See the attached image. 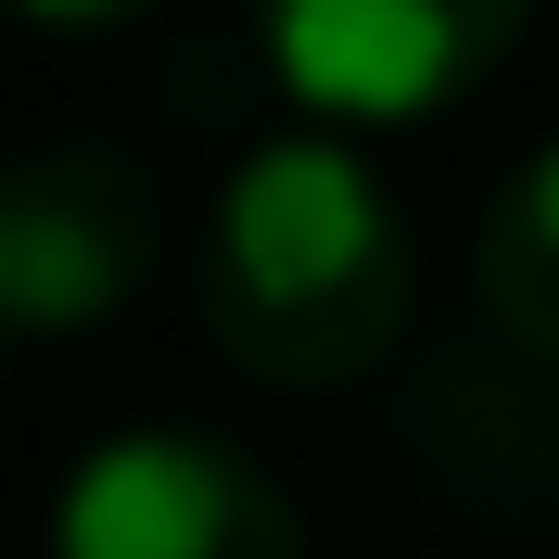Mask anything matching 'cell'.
I'll use <instances>...</instances> for the list:
<instances>
[{
	"label": "cell",
	"instance_id": "7",
	"mask_svg": "<svg viewBox=\"0 0 559 559\" xmlns=\"http://www.w3.org/2000/svg\"><path fill=\"white\" fill-rule=\"evenodd\" d=\"M0 344H13V293H0Z\"/></svg>",
	"mask_w": 559,
	"mask_h": 559
},
{
	"label": "cell",
	"instance_id": "3",
	"mask_svg": "<svg viewBox=\"0 0 559 559\" xmlns=\"http://www.w3.org/2000/svg\"><path fill=\"white\" fill-rule=\"evenodd\" d=\"M534 0H254L267 64L331 115H445L471 103Z\"/></svg>",
	"mask_w": 559,
	"mask_h": 559
},
{
	"label": "cell",
	"instance_id": "4",
	"mask_svg": "<svg viewBox=\"0 0 559 559\" xmlns=\"http://www.w3.org/2000/svg\"><path fill=\"white\" fill-rule=\"evenodd\" d=\"M166 242V191L115 153V140H51L0 178V293L13 331H90L140 293Z\"/></svg>",
	"mask_w": 559,
	"mask_h": 559
},
{
	"label": "cell",
	"instance_id": "2",
	"mask_svg": "<svg viewBox=\"0 0 559 559\" xmlns=\"http://www.w3.org/2000/svg\"><path fill=\"white\" fill-rule=\"evenodd\" d=\"M51 559H306V522L216 432H115L51 496Z\"/></svg>",
	"mask_w": 559,
	"mask_h": 559
},
{
	"label": "cell",
	"instance_id": "6",
	"mask_svg": "<svg viewBox=\"0 0 559 559\" xmlns=\"http://www.w3.org/2000/svg\"><path fill=\"white\" fill-rule=\"evenodd\" d=\"M13 13H38V26H128V13H153V0H13Z\"/></svg>",
	"mask_w": 559,
	"mask_h": 559
},
{
	"label": "cell",
	"instance_id": "1",
	"mask_svg": "<svg viewBox=\"0 0 559 559\" xmlns=\"http://www.w3.org/2000/svg\"><path fill=\"white\" fill-rule=\"evenodd\" d=\"M407 306H419V242L369 153L267 140L229 166L204 216V331L229 369L280 394H331L394 356Z\"/></svg>",
	"mask_w": 559,
	"mask_h": 559
},
{
	"label": "cell",
	"instance_id": "5",
	"mask_svg": "<svg viewBox=\"0 0 559 559\" xmlns=\"http://www.w3.org/2000/svg\"><path fill=\"white\" fill-rule=\"evenodd\" d=\"M471 267H484L496 331L534 344V356H559V140L509 166V191L484 204V254H471Z\"/></svg>",
	"mask_w": 559,
	"mask_h": 559
}]
</instances>
